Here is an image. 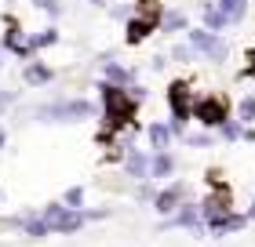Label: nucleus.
<instances>
[{
	"label": "nucleus",
	"mask_w": 255,
	"mask_h": 247,
	"mask_svg": "<svg viewBox=\"0 0 255 247\" xmlns=\"http://www.w3.org/2000/svg\"><path fill=\"white\" fill-rule=\"evenodd\" d=\"M179 196H182V189H179V185H171V189H164V193L157 196V211H171V207L179 204Z\"/></svg>",
	"instance_id": "0eeeda50"
},
{
	"label": "nucleus",
	"mask_w": 255,
	"mask_h": 247,
	"mask_svg": "<svg viewBox=\"0 0 255 247\" xmlns=\"http://www.w3.org/2000/svg\"><path fill=\"white\" fill-rule=\"evenodd\" d=\"M204 22H208V26H212V29H223V26H226L230 18H226V11L219 7V4H208V7H204Z\"/></svg>",
	"instance_id": "423d86ee"
},
{
	"label": "nucleus",
	"mask_w": 255,
	"mask_h": 247,
	"mask_svg": "<svg viewBox=\"0 0 255 247\" xmlns=\"http://www.w3.org/2000/svg\"><path fill=\"white\" fill-rule=\"evenodd\" d=\"M153 26H157L153 18H142V15H135L131 22H128V40H131V44L146 40V33H153Z\"/></svg>",
	"instance_id": "7ed1b4c3"
},
{
	"label": "nucleus",
	"mask_w": 255,
	"mask_h": 247,
	"mask_svg": "<svg viewBox=\"0 0 255 247\" xmlns=\"http://www.w3.org/2000/svg\"><path fill=\"white\" fill-rule=\"evenodd\" d=\"M29 44H33V48H48V44H55V29H48V33H40V37H33Z\"/></svg>",
	"instance_id": "f8f14e48"
},
{
	"label": "nucleus",
	"mask_w": 255,
	"mask_h": 247,
	"mask_svg": "<svg viewBox=\"0 0 255 247\" xmlns=\"http://www.w3.org/2000/svg\"><path fill=\"white\" fill-rule=\"evenodd\" d=\"M135 11H138V15H142V18H160V4H157V0H135Z\"/></svg>",
	"instance_id": "6e6552de"
},
{
	"label": "nucleus",
	"mask_w": 255,
	"mask_h": 247,
	"mask_svg": "<svg viewBox=\"0 0 255 247\" xmlns=\"http://www.w3.org/2000/svg\"><path fill=\"white\" fill-rule=\"evenodd\" d=\"M190 40H193V48H201L204 55H212L215 62H223L226 58V44L215 37V33H208V29H193L190 33Z\"/></svg>",
	"instance_id": "f257e3e1"
},
{
	"label": "nucleus",
	"mask_w": 255,
	"mask_h": 247,
	"mask_svg": "<svg viewBox=\"0 0 255 247\" xmlns=\"http://www.w3.org/2000/svg\"><path fill=\"white\" fill-rule=\"evenodd\" d=\"M171 109H175L179 124L186 120V87H182V84H171Z\"/></svg>",
	"instance_id": "20e7f679"
},
{
	"label": "nucleus",
	"mask_w": 255,
	"mask_h": 247,
	"mask_svg": "<svg viewBox=\"0 0 255 247\" xmlns=\"http://www.w3.org/2000/svg\"><path fill=\"white\" fill-rule=\"evenodd\" d=\"M149 142H153L157 149L168 146V127H149Z\"/></svg>",
	"instance_id": "9d476101"
},
{
	"label": "nucleus",
	"mask_w": 255,
	"mask_h": 247,
	"mask_svg": "<svg viewBox=\"0 0 255 247\" xmlns=\"http://www.w3.org/2000/svg\"><path fill=\"white\" fill-rule=\"evenodd\" d=\"M91 105L84 102H69V105H59V109H48V116H88Z\"/></svg>",
	"instance_id": "39448f33"
},
{
	"label": "nucleus",
	"mask_w": 255,
	"mask_h": 247,
	"mask_svg": "<svg viewBox=\"0 0 255 247\" xmlns=\"http://www.w3.org/2000/svg\"><path fill=\"white\" fill-rule=\"evenodd\" d=\"M80 200H84V193H80V189H69V193H66V204H73V207H77Z\"/></svg>",
	"instance_id": "dca6fc26"
},
{
	"label": "nucleus",
	"mask_w": 255,
	"mask_h": 247,
	"mask_svg": "<svg viewBox=\"0 0 255 247\" xmlns=\"http://www.w3.org/2000/svg\"><path fill=\"white\" fill-rule=\"evenodd\" d=\"M26 80H29V84H48V80H51V69H48V66H29V69H26Z\"/></svg>",
	"instance_id": "1a4fd4ad"
},
{
	"label": "nucleus",
	"mask_w": 255,
	"mask_h": 247,
	"mask_svg": "<svg viewBox=\"0 0 255 247\" xmlns=\"http://www.w3.org/2000/svg\"><path fill=\"white\" fill-rule=\"evenodd\" d=\"M197 120H204V124H223V120H226V102H223V98H201V102H197Z\"/></svg>",
	"instance_id": "f03ea898"
},
{
	"label": "nucleus",
	"mask_w": 255,
	"mask_h": 247,
	"mask_svg": "<svg viewBox=\"0 0 255 247\" xmlns=\"http://www.w3.org/2000/svg\"><path fill=\"white\" fill-rule=\"evenodd\" d=\"M241 116H245V120H252V116H255V102H252V98L241 102Z\"/></svg>",
	"instance_id": "2eb2a0df"
},
{
	"label": "nucleus",
	"mask_w": 255,
	"mask_h": 247,
	"mask_svg": "<svg viewBox=\"0 0 255 247\" xmlns=\"http://www.w3.org/2000/svg\"><path fill=\"white\" fill-rule=\"evenodd\" d=\"M168 171H171V160L168 157H157L153 160V174H168Z\"/></svg>",
	"instance_id": "4468645a"
},
{
	"label": "nucleus",
	"mask_w": 255,
	"mask_h": 247,
	"mask_svg": "<svg viewBox=\"0 0 255 247\" xmlns=\"http://www.w3.org/2000/svg\"><path fill=\"white\" fill-rule=\"evenodd\" d=\"M40 11H48V15H59V0H33Z\"/></svg>",
	"instance_id": "ddd939ff"
},
{
	"label": "nucleus",
	"mask_w": 255,
	"mask_h": 247,
	"mask_svg": "<svg viewBox=\"0 0 255 247\" xmlns=\"http://www.w3.org/2000/svg\"><path fill=\"white\" fill-rule=\"evenodd\" d=\"M91 4H95V7H102V4H106V0H91Z\"/></svg>",
	"instance_id": "f3484780"
},
{
	"label": "nucleus",
	"mask_w": 255,
	"mask_h": 247,
	"mask_svg": "<svg viewBox=\"0 0 255 247\" xmlns=\"http://www.w3.org/2000/svg\"><path fill=\"white\" fill-rule=\"evenodd\" d=\"M0 146H4V131H0Z\"/></svg>",
	"instance_id": "a211bd4d"
},
{
	"label": "nucleus",
	"mask_w": 255,
	"mask_h": 247,
	"mask_svg": "<svg viewBox=\"0 0 255 247\" xmlns=\"http://www.w3.org/2000/svg\"><path fill=\"white\" fill-rule=\"evenodd\" d=\"M186 26V15H179V11H168L164 15V29H182Z\"/></svg>",
	"instance_id": "9b49d317"
}]
</instances>
